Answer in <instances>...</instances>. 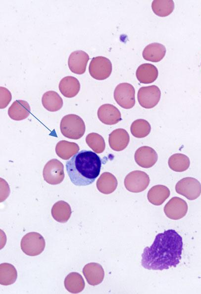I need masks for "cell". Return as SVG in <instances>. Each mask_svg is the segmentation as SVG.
I'll list each match as a JSON object with an SVG mask.
<instances>
[{
  "mask_svg": "<svg viewBox=\"0 0 201 294\" xmlns=\"http://www.w3.org/2000/svg\"><path fill=\"white\" fill-rule=\"evenodd\" d=\"M130 137L127 131L123 128L112 131L109 135L108 142L110 148L115 151H121L128 146Z\"/></svg>",
  "mask_w": 201,
  "mask_h": 294,
  "instance_id": "obj_16",
  "label": "cell"
},
{
  "mask_svg": "<svg viewBox=\"0 0 201 294\" xmlns=\"http://www.w3.org/2000/svg\"><path fill=\"white\" fill-rule=\"evenodd\" d=\"M72 213L70 205L66 202L60 200L55 203L52 207L51 213L53 218L58 222H67Z\"/></svg>",
  "mask_w": 201,
  "mask_h": 294,
  "instance_id": "obj_23",
  "label": "cell"
},
{
  "mask_svg": "<svg viewBox=\"0 0 201 294\" xmlns=\"http://www.w3.org/2000/svg\"><path fill=\"white\" fill-rule=\"evenodd\" d=\"M30 111V105L27 101L17 100L9 108L8 115L12 119L21 120L29 116Z\"/></svg>",
  "mask_w": 201,
  "mask_h": 294,
  "instance_id": "obj_18",
  "label": "cell"
},
{
  "mask_svg": "<svg viewBox=\"0 0 201 294\" xmlns=\"http://www.w3.org/2000/svg\"><path fill=\"white\" fill-rule=\"evenodd\" d=\"M182 237L174 230L157 234L150 247L142 254V266L148 270H163L180 263L183 250Z\"/></svg>",
  "mask_w": 201,
  "mask_h": 294,
  "instance_id": "obj_1",
  "label": "cell"
},
{
  "mask_svg": "<svg viewBox=\"0 0 201 294\" xmlns=\"http://www.w3.org/2000/svg\"><path fill=\"white\" fill-rule=\"evenodd\" d=\"M97 114L100 120L107 125H113L122 120L119 110L115 106L110 104H105L100 106L98 110Z\"/></svg>",
  "mask_w": 201,
  "mask_h": 294,
  "instance_id": "obj_14",
  "label": "cell"
},
{
  "mask_svg": "<svg viewBox=\"0 0 201 294\" xmlns=\"http://www.w3.org/2000/svg\"><path fill=\"white\" fill-rule=\"evenodd\" d=\"M83 273L88 283L93 286L100 284L104 277V270L99 263L92 262L85 265Z\"/></svg>",
  "mask_w": 201,
  "mask_h": 294,
  "instance_id": "obj_15",
  "label": "cell"
},
{
  "mask_svg": "<svg viewBox=\"0 0 201 294\" xmlns=\"http://www.w3.org/2000/svg\"><path fill=\"white\" fill-rule=\"evenodd\" d=\"M79 149L78 145L75 142L61 140L56 145L55 152L59 157L66 160L76 154Z\"/></svg>",
  "mask_w": 201,
  "mask_h": 294,
  "instance_id": "obj_26",
  "label": "cell"
},
{
  "mask_svg": "<svg viewBox=\"0 0 201 294\" xmlns=\"http://www.w3.org/2000/svg\"><path fill=\"white\" fill-rule=\"evenodd\" d=\"M0 109L5 108L11 100V94L6 88L1 86L0 87Z\"/></svg>",
  "mask_w": 201,
  "mask_h": 294,
  "instance_id": "obj_32",
  "label": "cell"
},
{
  "mask_svg": "<svg viewBox=\"0 0 201 294\" xmlns=\"http://www.w3.org/2000/svg\"><path fill=\"white\" fill-rule=\"evenodd\" d=\"M177 193L190 200L198 198L201 193V184L197 179L192 177H184L176 183Z\"/></svg>",
  "mask_w": 201,
  "mask_h": 294,
  "instance_id": "obj_8",
  "label": "cell"
},
{
  "mask_svg": "<svg viewBox=\"0 0 201 294\" xmlns=\"http://www.w3.org/2000/svg\"><path fill=\"white\" fill-rule=\"evenodd\" d=\"M17 272L14 266L9 263L0 265V284L3 286L13 284L17 279Z\"/></svg>",
  "mask_w": 201,
  "mask_h": 294,
  "instance_id": "obj_27",
  "label": "cell"
},
{
  "mask_svg": "<svg viewBox=\"0 0 201 294\" xmlns=\"http://www.w3.org/2000/svg\"><path fill=\"white\" fill-rule=\"evenodd\" d=\"M158 74L156 67L149 63L141 64L136 72L137 79L140 83L144 84L153 82L157 79Z\"/></svg>",
  "mask_w": 201,
  "mask_h": 294,
  "instance_id": "obj_17",
  "label": "cell"
},
{
  "mask_svg": "<svg viewBox=\"0 0 201 294\" xmlns=\"http://www.w3.org/2000/svg\"><path fill=\"white\" fill-rule=\"evenodd\" d=\"M64 285L66 290L69 292L77 294L84 290L85 283L79 273L71 272L65 277Z\"/></svg>",
  "mask_w": 201,
  "mask_h": 294,
  "instance_id": "obj_24",
  "label": "cell"
},
{
  "mask_svg": "<svg viewBox=\"0 0 201 294\" xmlns=\"http://www.w3.org/2000/svg\"><path fill=\"white\" fill-rule=\"evenodd\" d=\"M89 60L88 54L82 50H77L72 52L69 56L68 65L69 69L74 73L83 74L86 69Z\"/></svg>",
  "mask_w": 201,
  "mask_h": 294,
  "instance_id": "obj_13",
  "label": "cell"
},
{
  "mask_svg": "<svg viewBox=\"0 0 201 294\" xmlns=\"http://www.w3.org/2000/svg\"><path fill=\"white\" fill-rule=\"evenodd\" d=\"M112 63L106 57L98 56L94 57L89 66V72L94 79L104 80L110 75L112 72Z\"/></svg>",
  "mask_w": 201,
  "mask_h": 294,
  "instance_id": "obj_6",
  "label": "cell"
},
{
  "mask_svg": "<svg viewBox=\"0 0 201 294\" xmlns=\"http://www.w3.org/2000/svg\"><path fill=\"white\" fill-rule=\"evenodd\" d=\"M101 166L100 157L95 152L83 150L66 163L71 181L77 186L92 184L99 176Z\"/></svg>",
  "mask_w": 201,
  "mask_h": 294,
  "instance_id": "obj_2",
  "label": "cell"
},
{
  "mask_svg": "<svg viewBox=\"0 0 201 294\" xmlns=\"http://www.w3.org/2000/svg\"><path fill=\"white\" fill-rule=\"evenodd\" d=\"M165 53L166 48L164 45L159 43H152L145 47L142 55L145 60L157 62L163 59Z\"/></svg>",
  "mask_w": 201,
  "mask_h": 294,
  "instance_id": "obj_20",
  "label": "cell"
},
{
  "mask_svg": "<svg viewBox=\"0 0 201 294\" xmlns=\"http://www.w3.org/2000/svg\"><path fill=\"white\" fill-rule=\"evenodd\" d=\"M151 8L156 15L165 17L170 14L174 10V3L173 0H153Z\"/></svg>",
  "mask_w": 201,
  "mask_h": 294,
  "instance_id": "obj_29",
  "label": "cell"
},
{
  "mask_svg": "<svg viewBox=\"0 0 201 294\" xmlns=\"http://www.w3.org/2000/svg\"><path fill=\"white\" fill-rule=\"evenodd\" d=\"M43 107L50 112H56L63 106V100L59 95L54 91L45 92L42 98Z\"/></svg>",
  "mask_w": 201,
  "mask_h": 294,
  "instance_id": "obj_25",
  "label": "cell"
},
{
  "mask_svg": "<svg viewBox=\"0 0 201 294\" xmlns=\"http://www.w3.org/2000/svg\"><path fill=\"white\" fill-rule=\"evenodd\" d=\"M134 159L136 163L144 168L152 167L157 162L158 155L151 147L144 146L139 148L135 152Z\"/></svg>",
  "mask_w": 201,
  "mask_h": 294,
  "instance_id": "obj_12",
  "label": "cell"
},
{
  "mask_svg": "<svg viewBox=\"0 0 201 294\" xmlns=\"http://www.w3.org/2000/svg\"><path fill=\"white\" fill-rule=\"evenodd\" d=\"M87 145L97 153H102L105 147L103 138L97 133L92 132L88 134L86 137Z\"/></svg>",
  "mask_w": 201,
  "mask_h": 294,
  "instance_id": "obj_31",
  "label": "cell"
},
{
  "mask_svg": "<svg viewBox=\"0 0 201 294\" xmlns=\"http://www.w3.org/2000/svg\"><path fill=\"white\" fill-rule=\"evenodd\" d=\"M59 90L65 97L72 98L79 93L80 84L75 77L67 76L61 79L59 83Z\"/></svg>",
  "mask_w": 201,
  "mask_h": 294,
  "instance_id": "obj_19",
  "label": "cell"
},
{
  "mask_svg": "<svg viewBox=\"0 0 201 294\" xmlns=\"http://www.w3.org/2000/svg\"><path fill=\"white\" fill-rule=\"evenodd\" d=\"M150 179L148 175L141 171L129 173L125 177L124 185L129 191L139 193L145 190L149 185Z\"/></svg>",
  "mask_w": 201,
  "mask_h": 294,
  "instance_id": "obj_7",
  "label": "cell"
},
{
  "mask_svg": "<svg viewBox=\"0 0 201 294\" xmlns=\"http://www.w3.org/2000/svg\"><path fill=\"white\" fill-rule=\"evenodd\" d=\"M113 95L116 102L124 109H131L135 104V90L130 83L124 82L117 85Z\"/></svg>",
  "mask_w": 201,
  "mask_h": 294,
  "instance_id": "obj_5",
  "label": "cell"
},
{
  "mask_svg": "<svg viewBox=\"0 0 201 294\" xmlns=\"http://www.w3.org/2000/svg\"><path fill=\"white\" fill-rule=\"evenodd\" d=\"M161 96V92L158 86L150 85L141 87L138 92V101L139 104L146 109H151L157 105Z\"/></svg>",
  "mask_w": 201,
  "mask_h": 294,
  "instance_id": "obj_10",
  "label": "cell"
},
{
  "mask_svg": "<svg viewBox=\"0 0 201 294\" xmlns=\"http://www.w3.org/2000/svg\"><path fill=\"white\" fill-rule=\"evenodd\" d=\"M151 130V126L149 122L143 119L135 120L130 127L131 134L139 138L146 137L150 133Z\"/></svg>",
  "mask_w": 201,
  "mask_h": 294,
  "instance_id": "obj_30",
  "label": "cell"
},
{
  "mask_svg": "<svg viewBox=\"0 0 201 294\" xmlns=\"http://www.w3.org/2000/svg\"><path fill=\"white\" fill-rule=\"evenodd\" d=\"M168 163L172 170L176 172H182L189 168L190 161L186 155L181 153H176L169 157Z\"/></svg>",
  "mask_w": 201,
  "mask_h": 294,
  "instance_id": "obj_28",
  "label": "cell"
},
{
  "mask_svg": "<svg viewBox=\"0 0 201 294\" xmlns=\"http://www.w3.org/2000/svg\"><path fill=\"white\" fill-rule=\"evenodd\" d=\"M46 242L43 236L37 232H30L22 237L20 246L26 255L35 256L40 254L44 250Z\"/></svg>",
  "mask_w": 201,
  "mask_h": 294,
  "instance_id": "obj_4",
  "label": "cell"
},
{
  "mask_svg": "<svg viewBox=\"0 0 201 294\" xmlns=\"http://www.w3.org/2000/svg\"><path fill=\"white\" fill-rule=\"evenodd\" d=\"M43 176L44 180L50 184L60 183L64 178L63 164L56 159L50 160L44 168Z\"/></svg>",
  "mask_w": 201,
  "mask_h": 294,
  "instance_id": "obj_9",
  "label": "cell"
},
{
  "mask_svg": "<svg viewBox=\"0 0 201 294\" xmlns=\"http://www.w3.org/2000/svg\"><path fill=\"white\" fill-rule=\"evenodd\" d=\"M169 188L163 185H156L148 191L147 197L149 201L154 205H161L169 196Z\"/></svg>",
  "mask_w": 201,
  "mask_h": 294,
  "instance_id": "obj_22",
  "label": "cell"
},
{
  "mask_svg": "<svg viewBox=\"0 0 201 294\" xmlns=\"http://www.w3.org/2000/svg\"><path fill=\"white\" fill-rule=\"evenodd\" d=\"M186 202L178 197H173L165 204L164 212L172 220H179L184 217L188 211Z\"/></svg>",
  "mask_w": 201,
  "mask_h": 294,
  "instance_id": "obj_11",
  "label": "cell"
},
{
  "mask_svg": "<svg viewBox=\"0 0 201 294\" xmlns=\"http://www.w3.org/2000/svg\"><path fill=\"white\" fill-rule=\"evenodd\" d=\"M60 129L64 136L77 140L83 136L86 127L85 122L81 117L75 114H69L62 118Z\"/></svg>",
  "mask_w": 201,
  "mask_h": 294,
  "instance_id": "obj_3",
  "label": "cell"
},
{
  "mask_svg": "<svg viewBox=\"0 0 201 294\" xmlns=\"http://www.w3.org/2000/svg\"><path fill=\"white\" fill-rule=\"evenodd\" d=\"M117 184L116 177L109 172L103 173L98 179L96 183L99 191L105 194L113 192L116 189Z\"/></svg>",
  "mask_w": 201,
  "mask_h": 294,
  "instance_id": "obj_21",
  "label": "cell"
}]
</instances>
